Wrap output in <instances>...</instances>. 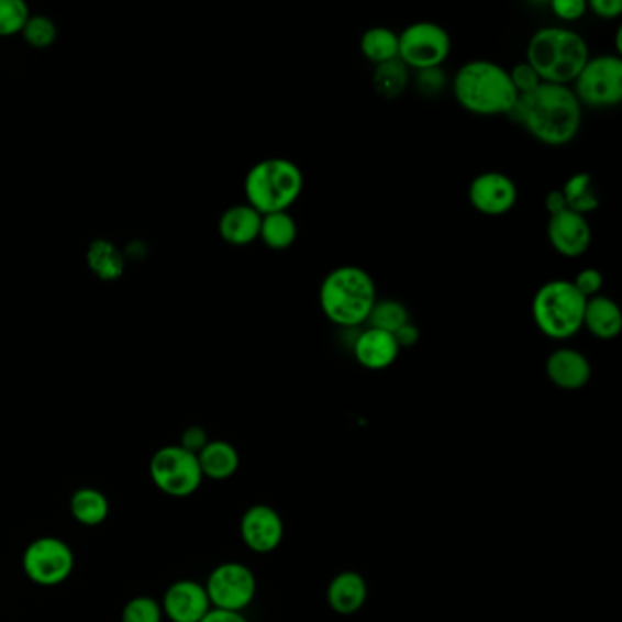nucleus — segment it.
Wrapping results in <instances>:
<instances>
[{
    "label": "nucleus",
    "mask_w": 622,
    "mask_h": 622,
    "mask_svg": "<svg viewBox=\"0 0 622 622\" xmlns=\"http://www.w3.org/2000/svg\"><path fill=\"white\" fill-rule=\"evenodd\" d=\"M582 327L588 329L597 340H602V342L618 338L622 333L621 307L607 296L591 298L586 301Z\"/></svg>",
    "instance_id": "19"
},
{
    "label": "nucleus",
    "mask_w": 622,
    "mask_h": 622,
    "mask_svg": "<svg viewBox=\"0 0 622 622\" xmlns=\"http://www.w3.org/2000/svg\"><path fill=\"white\" fill-rule=\"evenodd\" d=\"M71 517L82 526H99L107 521L110 513L107 495L99 489L81 488L71 495L70 499Z\"/></svg>",
    "instance_id": "22"
},
{
    "label": "nucleus",
    "mask_w": 622,
    "mask_h": 622,
    "mask_svg": "<svg viewBox=\"0 0 622 622\" xmlns=\"http://www.w3.org/2000/svg\"><path fill=\"white\" fill-rule=\"evenodd\" d=\"M506 118L521 124L542 145L564 146L579 135L582 104L571 87L542 82L532 93L519 96Z\"/></svg>",
    "instance_id": "1"
},
{
    "label": "nucleus",
    "mask_w": 622,
    "mask_h": 622,
    "mask_svg": "<svg viewBox=\"0 0 622 622\" xmlns=\"http://www.w3.org/2000/svg\"><path fill=\"white\" fill-rule=\"evenodd\" d=\"M262 218L258 210H254L251 204H234L226 209L220 218V236L223 242L234 247H245L259 240V229H262Z\"/></svg>",
    "instance_id": "18"
},
{
    "label": "nucleus",
    "mask_w": 622,
    "mask_h": 622,
    "mask_svg": "<svg viewBox=\"0 0 622 622\" xmlns=\"http://www.w3.org/2000/svg\"><path fill=\"white\" fill-rule=\"evenodd\" d=\"M588 10L593 11L599 19H618L622 13L621 0H591Z\"/></svg>",
    "instance_id": "37"
},
{
    "label": "nucleus",
    "mask_w": 622,
    "mask_h": 622,
    "mask_svg": "<svg viewBox=\"0 0 622 622\" xmlns=\"http://www.w3.org/2000/svg\"><path fill=\"white\" fill-rule=\"evenodd\" d=\"M395 340H397L400 349L413 347V345L419 344L420 329L413 322L406 323L402 329H398L397 333H395Z\"/></svg>",
    "instance_id": "38"
},
{
    "label": "nucleus",
    "mask_w": 622,
    "mask_h": 622,
    "mask_svg": "<svg viewBox=\"0 0 622 622\" xmlns=\"http://www.w3.org/2000/svg\"><path fill=\"white\" fill-rule=\"evenodd\" d=\"M549 8H552L555 16L564 22L580 21L588 11V4L585 0H553Z\"/></svg>",
    "instance_id": "34"
},
{
    "label": "nucleus",
    "mask_w": 622,
    "mask_h": 622,
    "mask_svg": "<svg viewBox=\"0 0 622 622\" xmlns=\"http://www.w3.org/2000/svg\"><path fill=\"white\" fill-rule=\"evenodd\" d=\"M247 204L259 214L289 212L290 207L300 199L306 178L301 168L285 157H270L256 163L245 178Z\"/></svg>",
    "instance_id": "5"
},
{
    "label": "nucleus",
    "mask_w": 622,
    "mask_h": 622,
    "mask_svg": "<svg viewBox=\"0 0 622 622\" xmlns=\"http://www.w3.org/2000/svg\"><path fill=\"white\" fill-rule=\"evenodd\" d=\"M547 240L564 258H580L591 245V226L586 215L571 210L552 215L547 221Z\"/></svg>",
    "instance_id": "13"
},
{
    "label": "nucleus",
    "mask_w": 622,
    "mask_h": 622,
    "mask_svg": "<svg viewBox=\"0 0 622 622\" xmlns=\"http://www.w3.org/2000/svg\"><path fill=\"white\" fill-rule=\"evenodd\" d=\"M199 467L210 480H226L240 469V453L225 441H210L198 453Z\"/></svg>",
    "instance_id": "21"
},
{
    "label": "nucleus",
    "mask_w": 622,
    "mask_h": 622,
    "mask_svg": "<svg viewBox=\"0 0 622 622\" xmlns=\"http://www.w3.org/2000/svg\"><path fill=\"white\" fill-rule=\"evenodd\" d=\"M449 54V33L435 22H414L398 35V59L409 70L441 68Z\"/></svg>",
    "instance_id": "9"
},
{
    "label": "nucleus",
    "mask_w": 622,
    "mask_h": 622,
    "mask_svg": "<svg viewBox=\"0 0 622 622\" xmlns=\"http://www.w3.org/2000/svg\"><path fill=\"white\" fill-rule=\"evenodd\" d=\"M526 63L547 85L569 87L590 59L585 38L560 26L541 27L527 43Z\"/></svg>",
    "instance_id": "2"
},
{
    "label": "nucleus",
    "mask_w": 622,
    "mask_h": 622,
    "mask_svg": "<svg viewBox=\"0 0 622 622\" xmlns=\"http://www.w3.org/2000/svg\"><path fill=\"white\" fill-rule=\"evenodd\" d=\"M21 35L32 48L46 49L57 41V26L49 16L30 15Z\"/></svg>",
    "instance_id": "29"
},
{
    "label": "nucleus",
    "mask_w": 622,
    "mask_h": 622,
    "mask_svg": "<svg viewBox=\"0 0 622 622\" xmlns=\"http://www.w3.org/2000/svg\"><path fill=\"white\" fill-rule=\"evenodd\" d=\"M376 301L375 279L355 265L334 268L320 287L323 314L338 327L356 329L367 323Z\"/></svg>",
    "instance_id": "4"
},
{
    "label": "nucleus",
    "mask_w": 622,
    "mask_h": 622,
    "mask_svg": "<svg viewBox=\"0 0 622 622\" xmlns=\"http://www.w3.org/2000/svg\"><path fill=\"white\" fill-rule=\"evenodd\" d=\"M416 88H419L424 96H438L445 88V76L442 68L416 71Z\"/></svg>",
    "instance_id": "35"
},
{
    "label": "nucleus",
    "mask_w": 622,
    "mask_h": 622,
    "mask_svg": "<svg viewBox=\"0 0 622 622\" xmlns=\"http://www.w3.org/2000/svg\"><path fill=\"white\" fill-rule=\"evenodd\" d=\"M453 93L458 104L475 115H508L519 99L510 71L491 60H469L453 79Z\"/></svg>",
    "instance_id": "3"
},
{
    "label": "nucleus",
    "mask_w": 622,
    "mask_h": 622,
    "mask_svg": "<svg viewBox=\"0 0 622 622\" xmlns=\"http://www.w3.org/2000/svg\"><path fill=\"white\" fill-rule=\"evenodd\" d=\"M575 96L582 107L613 108L622 101V59L604 54L590 57L574 82Z\"/></svg>",
    "instance_id": "8"
},
{
    "label": "nucleus",
    "mask_w": 622,
    "mask_h": 622,
    "mask_svg": "<svg viewBox=\"0 0 622 622\" xmlns=\"http://www.w3.org/2000/svg\"><path fill=\"white\" fill-rule=\"evenodd\" d=\"M123 622H162L163 608L156 599L141 596L134 597L123 608Z\"/></svg>",
    "instance_id": "31"
},
{
    "label": "nucleus",
    "mask_w": 622,
    "mask_h": 622,
    "mask_svg": "<svg viewBox=\"0 0 622 622\" xmlns=\"http://www.w3.org/2000/svg\"><path fill=\"white\" fill-rule=\"evenodd\" d=\"M586 298L571 281L553 279L542 285L533 298V320L546 338H574L585 323Z\"/></svg>",
    "instance_id": "6"
},
{
    "label": "nucleus",
    "mask_w": 622,
    "mask_h": 622,
    "mask_svg": "<svg viewBox=\"0 0 622 622\" xmlns=\"http://www.w3.org/2000/svg\"><path fill=\"white\" fill-rule=\"evenodd\" d=\"M209 435L203 427L199 425H192L188 427L181 436V447L182 449L190 451L193 455H198L199 451L203 449L204 445L209 444Z\"/></svg>",
    "instance_id": "36"
},
{
    "label": "nucleus",
    "mask_w": 622,
    "mask_h": 622,
    "mask_svg": "<svg viewBox=\"0 0 622 622\" xmlns=\"http://www.w3.org/2000/svg\"><path fill=\"white\" fill-rule=\"evenodd\" d=\"M199 622H248L247 619L243 618L240 612H226V610H218V608H212L207 615Z\"/></svg>",
    "instance_id": "40"
},
{
    "label": "nucleus",
    "mask_w": 622,
    "mask_h": 622,
    "mask_svg": "<svg viewBox=\"0 0 622 622\" xmlns=\"http://www.w3.org/2000/svg\"><path fill=\"white\" fill-rule=\"evenodd\" d=\"M508 71H510L511 82H513V88L519 96H527L542 85L541 77L536 76V71L527 63L513 66Z\"/></svg>",
    "instance_id": "32"
},
{
    "label": "nucleus",
    "mask_w": 622,
    "mask_h": 622,
    "mask_svg": "<svg viewBox=\"0 0 622 622\" xmlns=\"http://www.w3.org/2000/svg\"><path fill=\"white\" fill-rule=\"evenodd\" d=\"M359 49L373 65H384L398 59V35L391 27H369L359 38Z\"/></svg>",
    "instance_id": "24"
},
{
    "label": "nucleus",
    "mask_w": 622,
    "mask_h": 622,
    "mask_svg": "<svg viewBox=\"0 0 622 622\" xmlns=\"http://www.w3.org/2000/svg\"><path fill=\"white\" fill-rule=\"evenodd\" d=\"M564 201L571 212L586 215L599 209V193H597L593 178L588 173H577L564 182Z\"/></svg>",
    "instance_id": "26"
},
{
    "label": "nucleus",
    "mask_w": 622,
    "mask_h": 622,
    "mask_svg": "<svg viewBox=\"0 0 622 622\" xmlns=\"http://www.w3.org/2000/svg\"><path fill=\"white\" fill-rule=\"evenodd\" d=\"M544 207H546V212L549 214V218L560 214L564 210H568L566 201H564L563 190H552V192L546 193Z\"/></svg>",
    "instance_id": "39"
},
{
    "label": "nucleus",
    "mask_w": 622,
    "mask_h": 622,
    "mask_svg": "<svg viewBox=\"0 0 622 622\" xmlns=\"http://www.w3.org/2000/svg\"><path fill=\"white\" fill-rule=\"evenodd\" d=\"M30 15L32 13L24 0H0V37H13L22 33Z\"/></svg>",
    "instance_id": "30"
},
{
    "label": "nucleus",
    "mask_w": 622,
    "mask_h": 622,
    "mask_svg": "<svg viewBox=\"0 0 622 622\" xmlns=\"http://www.w3.org/2000/svg\"><path fill=\"white\" fill-rule=\"evenodd\" d=\"M409 322H411V316H409L408 307L397 300L376 301L369 320H367L370 329L391 334L397 333L398 329H402Z\"/></svg>",
    "instance_id": "28"
},
{
    "label": "nucleus",
    "mask_w": 622,
    "mask_h": 622,
    "mask_svg": "<svg viewBox=\"0 0 622 622\" xmlns=\"http://www.w3.org/2000/svg\"><path fill=\"white\" fill-rule=\"evenodd\" d=\"M284 521L270 506L256 504L245 511L242 519V538L253 552H274L284 541Z\"/></svg>",
    "instance_id": "15"
},
{
    "label": "nucleus",
    "mask_w": 622,
    "mask_h": 622,
    "mask_svg": "<svg viewBox=\"0 0 622 622\" xmlns=\"http://www.w3.org/2000/svg\"><path fill=\"white\" fill-rule=\"evenodd\" d=\"M163 615L170 622H199L212 610L203 585L178 580L163 597Z\"/></svg>",
    "instance_id": "14"
},
{
    "label": "nucleus",
    "mask_w": 622,
    "mask_h": 622,
    "mask_svg": "<svg viewBox=\"0 0 622 622\" xmlns=\"http://www.w3.org/2000/svg\"><path fill=\"white\" fill-rule=\"evenodd\" d=\"M571 284H574L575 289L579 290L580 295L585 296L586 300H591L596 296H601L604 278L597 268H582L580 273H577Z\"/></svg>",
    "instance_id": "33"
},
{
    "label": "nucleus",
    "mask_w": 622,
    "mask_h": 622,
    "mask_svg": "<svg viewBox=\"0 0 622 622\" xmlns=\"http://www.w3.org/2000/svg\"><path fill=\"white\" fill-rule=\"evenodd\" d=\"M76 555L65 541L57 536H41L27 544L22 555V569L27 579L44 588L59 586L70 577Z\"/></svg>",
    "instance_id": "10"
},
{
    "label": "nucleus",
    "mask_w": 622,
    "mask_h": 622,
    "mask_svg": "<svg viewBox=\"0 0 622 622\" xmlns=\"http://www.w3.org/2000/svg\"><path fill=\"white\" fill-rule=\"evenodd\" d=\"M87 264L91 273L102 281H115L124 273V256L112 242L96 240L87 253Z\"/></svg>",
    "instance_id": "23"
},
{
    "label": "nucleus",
    "mask_w": 622,
    "mask_h": 622,
    "mask_svg": "<svg viewBox=\"0 0 622 622\" xmlns=\"http://www.w3.org/2000/svg\"><path fill=\"white\" fill-rule=\"evenodd\" d=\"M356 362L369 370H384L391 367L400 355L395 334L367 327L359 333L355 347Z\"/></svg>",
    "instance_id": "17"
},
{
    "label": "nucleus",
    "mask_w": 622,
    "mask_h": 622,
    "mask_svg": "<svg viewBox=\"0 0 622 622\" xmlns=\"http://www.w3.org/2000/svg\"><path fill=\"white\" fill-rule=\"evenodd\" d=\"M204 590L212 608L242 613L254 601L258 585L247 566L223 563L209 575Z\"/></svg>",
    "instance_id": "11"
},
{
    "label": "nucleus",
    "mask_w": 622,
    "mask_h": 622,
    "mask_svg": "<svg viewBox=\"0 0 622 622\" xmlns=\"http://www.w3.org/2000/svg\"><path fill=\"white\" fill-rule=\"evenodd\" d=\"M519 190L513 179L504 173L478 174L469 185V203L484 215H504L517 204Z\"/></svg>",
    "instance_id": "12"
},
{
    "label": "nucleus",
    "mask_w": 622,
    "mask_h": 622,
    "mask_svg": "<svg viewBox=\"0 0 622 622\" xmlns=\"http://www.w3.org/2000/svg\"><path fill=\"white\" fill-rule=\"evenodd\" d=\"M546 375L558 389L579 391L591 380L590 359L580 351L563 347L547 358Z\"/></svg>",
    "instance_id": "16"
},
{
    "label": "nucleus",
    "mask_w": 622,
    "mask_h": 622,
    "mask_svg": "<svg viewBox=\"0 0 622 622\" xmlns=\"http://www.w3.org/2000/svg\"><path fill=\"white\" fill-rule=\"evenodd\" d=\"M327 601L334 612L342 615L359 612L367 601V585L364 577L356 571L336 575L329 585Z\"/></svg>",
    "instance_id": "20"
},
{
    "label": "nucleus",
    "mask_w": 622,
    "mask_h": 622,
    "mask_svg": "<svg viewBox=\"0 0 622 622\" xmlns=\"http://www.w3.org/2000/svg\"><path fill=\"white\" fill-rule=\"evenodd\" d=\"M411 76H409L408 66L402 60L395 59L384 65L376 66L375 76H373V87L376 93L384 99H397L408 90Z\"/></svg>",
    "instance_id": "27"
},
{
    "label": "nucleus",
    "mask_w": 622,
    "mask_h": 622,
    "mask_svg": "<svg viewBox=\"0 0 622 622\" xmlns=\"http://www.w3.org/2000/svg\"><path fill=\"white\" fill-rule=\"evenodd\" d=\"M152 482L162 493L176 499H185L198 491L203 482L198 455L182 449L181 445H165L152 456Z\"/></svg>",
    "instance_id": "7"
},
{
    "label": "nucleus",
    "mask_w": 622,
    "mask_h": 622,
    "mask_svg": "<svg viewBox=\"0 0 622 622\" xmlns=\"http://www.w3.org/2000/svg\"><path fill=\"white\" fill-rule=\"evenodd\" d=\"M298 237V225L289 212H276L262 218L259 240L270 251H287L292 247Z\"/></svg>",
    "instance_id": "25"
}]
</instances>
